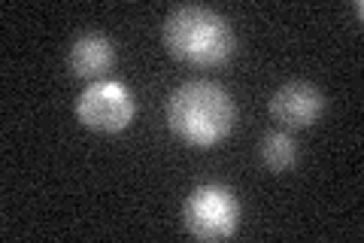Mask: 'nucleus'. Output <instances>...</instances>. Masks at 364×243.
I'll return each mask as SVG.
<instances>
[{"label":"nucleus","mask_w":364,"mask_h":243,"mask_svg":"<svg viewBox=\"0 0 364 243\" xmlns=\"http://www.w3.org/2000/svg\"><path fill=\"white\" fill-rule=\"evenodd\" d=\"M167 125L182 143L207 149L237 128V103L219 83L191 79L167 98Z\"/></svg>","instance_id":"1"},{"label":"nucleus","mask_w":364,"mask_h":243,"mask_svg":"<svg viewBox=\"0 0 364 243\" xmlns=\"http://www.w3.org/2000/svg\"><path fill=\"white\" fill-rule=\"evenodd\" d=\"M161 37L167 52L191 67H219L237 52L234 28L210 6H176L164 19Z\"/></svg>","instance_id":"2"},{"label":"nucleus","mask_w":364,"mask_h":243,"mask_svg":"<svg viewBox=\"0 0 364 243\" xmlns=\"http://www.w3.org/2000/svg\"><path fill=\"white\" fill-rule=\"evenodd\" d=\"M182 225L198 240H225L240 228V201L225 186H198L182 204Z\"/></svg>","instance_id":"3"},{"label":"nucleus","mask_w":364,"mask_h":243,"mask_svg":"<svg viewBox=\"0 0 364 243\" xmlns=\"http://www.w3.org/2000/svg\"><path fill=\"white\" fill-rule=\"evenodd\" d=\"M76 115L91 131L119 134L134 122L136 100L124 83H116V79H97V83H91L82 95H79Z\"/></svg>","instance_id":"4"},{"label":"nucleus","mask_w":364,"mask_h":243,"mask_svg":"<svg viewBox=\"0 0 364 243\" xmlns=\"http://www.w3.org/2000/svg\"><path fill=\"white\" fill-rule=\"evenodd\" d=\"M322 113L325 95L313 83H286L270 98V115L286 128H310Z\"/></svg>","instance_id":"5"},{"label":"nucleus","mask_w":364,"mask_h":243,"mask_svg":"<svg viewBox=\"0 0 364 243\" xmlns=\"http://www.w3.org/2000/svg\"><path fill=\"white\" fill-rule=\"evenodd\" d=\"M116 64V46L104 33H82L67 52V67L79 79H97Z\"/></svg>","instance_id":"6"},{"label":"nucleus","mask_w":364,"mask_h":243,"mask_svg":"<svg viewBox=\"0 0 364 243\" xmlns=\"http://www.w3.org/2000/svg\"><path fill=\"white\" fill-rule=\"evenodd\" d=\"M261 161L273 173H286L298 161V146L286 131H267L261 137Z\"/></svg>","instance_id":"7"}]
</instances>
